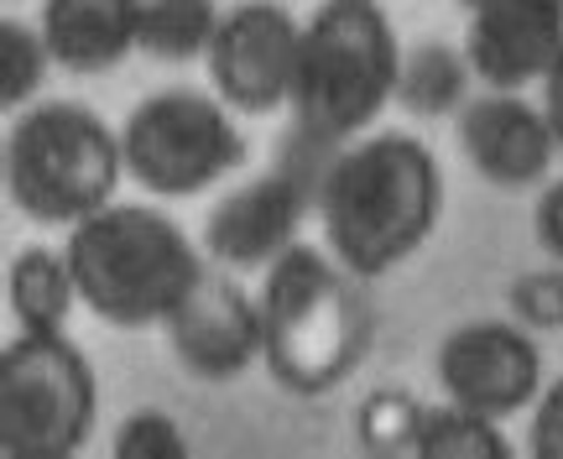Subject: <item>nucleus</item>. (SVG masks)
I'll return each instance as SVG.
<instances>
[{"label":"nucleus","instance_id":"nucleus-3","mask_svg":"<svg viewBox=\"0 0 563 459\" xmlns=\"http://www.w3.org/2000/svg\"><path fill=\"white\" fill-rule=\"evenodd\" d=\"M63 251L84 308L115 329L167 324L203 272L199 245L146 204H104L100 215L68 225Z\"/></svg>","mask_w":563,"mask_h":459},{"label":"nucleus","instance_id":"nucleus-13","mask_svg":"<svg viewBox=\"0 0 563 459\" xmlns=\"http://www.w3.org/2000/svg\"><path fill=\"white\" fill-rule=\"evenodd\" d=\"M308 188L292 173H262V178L241 183L235 194H224L209 220H203V251L230 266V272H251V266H272V261L298 240V225L308 215Z\"/></svg>","mask_w":563,"mask_h":459},{"label":"nucleus","instance_id":"nucleus-10","mask_svg":"<svg viewBox=\"0 0 563 459\" xmlns=\"http://www.w3.org/2000/svg\"><path fill=\"white\" fill-rule=\"evenodd\" d=\"M167 345L188 376L199 381H235L245 365L262 360V303L230 277V266H203L188 298L167 319Z\"/></svg>","mask_w":563,"mask_h":459},{"label":"nucleus","instance_id":"nucleus-6","mask_svg":"<svg viewBox=\"0 0 563 459\" xmlns=\"http://www.w3.org/2000/svg\"><path fill=\"white\" fill-rule=\"evenodd\" d=\"M100 413L95 365L68 335H26L0 350V455L68 459L79 455Z\"/></svg>","mask_w":563,"mask_h":459},{"label":"nucleus","instance_id":"nucleus-7","mask_svg":"<svg viewBox=\"0 0 563 459\" xmlns=\"http://www.w3.org/2000/svg\"><path fill=\"white\" fill-rule=\"evenodd\" d=\"M125 173L157 199H194L245 162L230 105L199 89H157L121 125Z\"/></svg>","mask_w":563,"mask_h":459},{"label":"nucleus","instance_id":"nucleus-8","mask_svg":"<svg viewBox=\"0 0 563 459\" xmlns=\"http://www.w3.org/2000/svg\"><path fill=\"white\" fill-rule=\"evenodd\" d=\"M298 42L302 21L277 0H245L235 11H224L203 58L214 95L241 116H277L282 105H292Z\"/></svg>","mask_w":563,"mask_h":459},{"label":"nucleus","instance_id":"nucleus-15","mask_svg":"<svg viewBox=\"0 0 563 459\" xmlns=\"http://www.w3.org/2000/svg\"><path fill=\"white\" fill-rule=\"evenodd\" d=\"M5 303L16 314V329H26V335H63L74 303H84L79 277L68 266V251H53V245L16 251L11 272H5Z\"/></svg>","mask_w":563,"mask_h":459},{"label":"nucleus","instance_id":"nucleus-1","mask_svg":"<svg viewBox=\"0 0 563 459\" xmlns=\"http://www.w3.org/2000/svg\"><path fill=\"white\" fill-rule=\"evenodd\" d=\"M329 256L361 282L397 272L433 240L443 215V167L407 131L344 141L313 183Z\"/></svg>","mask_w":563,"mask_h":459},{"label":"nucleus","instance_id":"nucleus-11","mask_svg":"<svg viewBox=\"0 0 563 459\" xmlns=\"http://www.w3.org/2000/svg\"><path fill=\"white\" fill-rule=\"evenodd\" d=\"M464 162L496 188H538L553 173V152H563L543 105H527L522 89H485L460 110Z\"/></svg>","mask_w":563,"mask_h":459},{"label":"nucleus","instance_id":"nucleus-16","mask_svg":"<svg viewBox=\"0 0 563 459\" xmlns=\"http://www.w3.org/2000/svg\"><path fill=\"white\" fill-rule=\"evenodd\" d=\"M470 58L464 47L449 42H418L412 53H402V74H397V105L412 116H454L470 100Z\"/></svg>","mask_w":563,"mask_h":459},{"label":"nucleus","instance_id":"nucleus-17","mask_svg":"<svg viewBox=\"0 0 563 459\" xmlns=\"http://www.w3.org/2000/svg\"><path fill=\"white\" fill-rule=\"evenodd\" d=\"M224 11L214 0H146L141 6V53L162 63L209 58Z\"/></svg>","mask_w":563,"mask_h":459},{"label":"nucleus","instance_id":"nucleus-19","mask_svg":"<svg viewBox=\"0 0 563 459\" xmlns=\"http://www.w3.org/2000/svg\"><path fill=\"white\" fill-rule=\"evenodd\" d=\"M428 418V402L402 392V386H382L355 407V439L365 455L376 459H397V455H418V434Z\"/></svg>","mask_w":563,"mask_h":459},{"label":"nucleus","instance_id":"nucleus-18","mask_svg":"<svg viewBox=\"0 0 563 459\" xmlns=\"http://www.w3.org/2000/svg\"><path fill=\"white\" fill-rule=\"evenodd\" d=\"M511 444L501 439V423L470 413L460 402L428 407L418 434V459H506Z\"/></svg>","mask_w":563,"mask_h":459},{"label":"nucleus","instance_id":"nucleus-26","mask_svg":"<svg viewBox=\"0 0 563 459\" xmlns=\"http://www.w3.org/2000/svg\"><path fill=\"white\" fill-rule=\"evenodd\" d=\"M460 6H481V0H460Z\"/></svg>","mask_w":563,"mask_h":459},{"label":"nucleus","instance_id":"nucleus-14","mask_svg":"<svg viewBox=\"0 0 563 459\" xmlns=\"http://www.w3.org/2000/svg\"><path fill=\"white\" fill-rule=\"evenodd\" d=\"M141 6L146 0H47L42 37L68 74H110L141 47Z\"/></svg>","mask_w":563,"mask_h":459},{"label":"nucleus","instance_id":"nucleus-4","mask_svg":"<svg viewBox=\"0 0 563 459\" xmlns=\"http://www.w3.org/2000/svg\"><path fill=\"white\" fill-rule=\"evenodd\" d=\"M402 42L386 21L382 0H323L302 21L298 79H292V116L298 131L319 146L355 141L397 105Z\"/></svg>","mask_w":563,"mask_h":459},{"label":"nucleus","instance_id":"nucleus-21","mask_svg":"<svg viewBox=\"0 0 563 459\" xmlns=\"http://www.w3.org/2000/svg\"><path fill=\"white\" fill-rule=\"evenodd\" d=\"M506 308L532 335H559L563 329V266L559 261L548 272H522V277L506 287Z\"/></svg>","mask_w":563,"mask_h":459},{"label":"nucleus","instance_id":"nucleus-9","mask_svg":"<svg viewBox=\"0 0 563 459\" xmlns=\"http://www.w3.org/2000/svg\"><path fill=\"white\" fill-rule=\"evenodd\" d=\"M439 386L485 418H511L543 392V350L517 319H470L439 345Z\"/></svg>","mask_w":563,"mask_h":459},{"label":"nucleus","instance_id":"nucleus-20","mask_svg":"<svg viewBox=\"0 0 563 459\" xmlns=\"http://www.w3.org/2000/svg\"><path fill=\"white\" fill-rule=\"evenodd\" d=\"M47 37H42V26L32 32L26 21H0V105L5 110H26V100L42 89L47 79Z\"/></svg>","mask_w":563,"mask_h":459},{"label":"nucleus","instance_id":"nucleus-24","mask_svg":"<svg viewBox=\"0 0 563 459\" xmlns=\"http://www.w3.org/2000/svg\"><path fill=\"white\" fill-rule=\"evenodd\" d=\"M532 236L543 245L548 256L563 266V178H553L538 194V209H532Z\"/></svg>","mask_w":563,"mask_h":459},{"label":"nucleus","instance_id":"nucleus-23","mask_svg":"<svg viewBox=\"0 0 563 459\" xmlns=\"http://www.w3.org/2000/svg\"><path fill=\"white\" fill-rule=\"evenodd\" d=\"M527 455L563 459V376H553L532 402V428H527Z\"/></svg>","mask_w":563,"mask_h":459},{"label":"nucleus","instance_id":"nucleus-22","mask_svg":"<svg viewBox=\"0 0 563 459\" xmlns=\"http://www.w3.org/2000/svg\"><path fill=\"white\" fill-rule=\"evenodd\" d=\"M115 459H183L188 455V439L183 428L157 407H141L115 428V444H110Z\"/></svg>","mask_w":563,"mask_h":459},{"label":"nucleus","instance_id":"nucleus-25","mask_svg":"<svg viewBox=\"0 0 563 459\" xmlns=\"http://www.w3.org/2000/svg\"><path fill=\"white\" fill-rule=\"evenodd\" d=\"M543 116H548V125H553V136H559V146H563V53L543 74Z\"/></svg>","mask_w":563,"mask_h":459},{"label":"nucleus","instance_id":"nucleus-2","mask_svg":"<svg viewBox=\"0 0 563 459\" xmlns=\"http://www.w3.org/2000/svg\"><path fill=\"white\" fill-rule=\"evenodd\" d=\"M262 365L292 397H329L355 376L371 345V303L361 277L292 240L262 277Z\"/></svg>","mask_w":563,"mask_h":459},{"label":"nucleus","instance_id":"nucleus-12","mask_svg":"<svg viewBox=\"0 0 563 459\" xmlns=\"http://www.w3.org/2000/svg\"><path fill=\"white\" fill-rule=\"evenodd\" d=\"M563 53V0H481L470 6L464 58L485 89L543 84Z\"/></svg>","mask_w":563,"mask_h":459},{"label":"nucleus","instance_id":"nucleus-5","mask_svg":"<svg viewBox=\"0 0 563 459\" xmlns=\"http://www.w3.org/2000/svg\"><path fill=\"white\" fill-rule=\"evenodd\" d=\"M125 173L121 136L79 100L26 105L0 141L5 199L37 225H79L115 204Z\"/></svg>","mask_w":563,"mask_h":459}]
</instances>
